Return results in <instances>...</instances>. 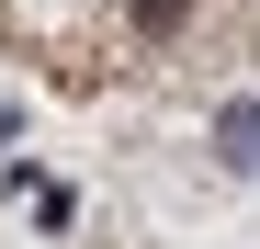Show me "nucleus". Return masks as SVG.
I'll use <instances>...</instances> for the list:
<instances>
[{
    "instance_id": "3",
    "label": "nucleus",
    "mask_w": 260,
    "mask_h": 249,
    "mask_svg": "<svg viewBox=\"0 0 260 249\" xmlns=\"http://www.w3.org/2000/svg\"><path fill=\"white\" fill-rule=\"evenodd\" d=\"M124 12H136L147 34H170V23H181V0H124Z\"/></svg>"
},
{
    "instance_id": "2",
    "label": "nucleus",
    "mask_w": 260,
    "mask_h": 249,
    "mask_svg": "<svg viewBox=\"0 0 260 249\" xmlns=\"http://www.w3.org/2000/svg\"><path fill=\"white\" fill-rule=\"evenodd\" d=\"M23 193H34V227H46V238L79 215V193H68V181H34V170H23Z\"/></svg>"
},
{
    "instance_id": "1",
    "label": "nucleus",
    "mask_w": 260,
    "mask_h": 249,
    "mask_svg": "<svg viewBox=\"0 0 260 249\" xmlns=\"http://www.w3.org/2000/svg\"><path fill=\"white\" fill-rule=\"evenodd\" d=\"M215 159H226V170H260V102H226V113H215Z\"/></svg>"
}]
</instances>
